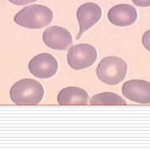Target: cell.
Instances as JSON below:
<instances>
[{
	"label": "cell",
	"instance_id": "8fae6325",
	"mask_svg": "<svg viewBox=\"0 0 150 150\" xmlns=\"http://www.w3.org/2000/svg\"><path fill=\"white\" fill-rule=\"evenodd\" d=\"M91 105H126L127 103L119 95L114 93L105 92L98 93L90 99Z\"/></svg>",
	"mask_w": 150,
	"mask_h": 150
},
{
	"label": "cell",
	"instance_id": "5b68a950",
	"mask_svg": "<svg viewBox=\"0 0 150 150\" xmlns=\"http://www.w3.org/2000/svg\"><path fill=\"white\" fill-rule=\"evenodd\" d=\"M58 61L52 54L41 53L35 55L28 63V69L38 79H50L57 73Z\"/></svg>",
	"mask_w": 150,
	"mask_h": 150
},
{
	"label": "cell",
	"instance_id": "52a82bcc",
	"mask_svg": "<svg viewBox=\"0 0 150 150\" xmlns=\"http://www.w3.org/2000/svg\"><path fill=\"white\" fill-rule=\"evenodd\" d=\"M122 94L129 101L150 104V83L142 79L129 80L122 86Z\"/></svg>",
	"mask_w": 150,
	"mask_h": 150
},
{
	"label": "cell",
	"instance_id": "9c48e42d",
	"mask_svg": "<svg viewBox=\"0 0 150 150\" xmlns=\"http://www.w3.org/2000/svg\"><path fill=\"white\" fill-rule=\"evenodd\" d=\"M109 22L117 27H128L136 22L138 18L136 9L132 5L121 4L113 6L108 11Z\"/></svg>",
	"mask_w": 150,
	"mask_h": 150
},
{
	"label": "cell",
	"instance_id": "5bb4252c",
	"mask_svg": "<svg viewBox=\"0 0 150 150\" xmlns=\"http://www.w3.org/2000/svg\"><path fill=\"white\" fill-rule=\"evenodd\" d=\"M10 3H12L13 4L18 5V6H22V5L29 4H32L37 0H8Z\"/></svg>",
	"mask_w": 150,
	"mask_h": 150
},
{
	"label": "cell",
	"instance_id": "6da1fadb",
	"mask_svg": "<svg viewBox=\"0 0 150 150\" xmlns=\"http://www.w3.org/2000/svg\"><path fill=\"white\" fill-rule=\"evenodd\" d=\"M42 84L31 79L18 81L10 89V98L17 105H36L44 97Z\"/></svg>",
	"mask_w": 150,
	"mask_h": 150
},
{
	"label": "cell",
	"instance_id": "8992f818",
	"mask_svg": "<svg viewBox=\"0 0 150 150\" xmlns=\"http://www.w3.org/2000/svg\"><path fill=\"white\" fill-rule=\"evenodd\" d=\"M76 16L79 24V31L76 39L79 40L85 31L100 21L102 16V8L94 3H86L79 6Z\"/></svg>",
	"mask_w": 150,
	"mask_h": 150
},
{
	"label": "cell",
	"instance_id": "4fadbf2b",
	"mask_svg": "<svg viewBox=\"0 0 150 150\" xmlns=\"http://www.w3.org/2000/svg\"><path fill=\"white\" fill-rule=\"evenodd\" d=\"M133 4L141 8L150 7V0H132Z\"/></svg>",
	"mask_w": 150,
	"mask_h": 150
},
{
	"label": "cell",
	"instance_id": "3957f363",
	"mask_svg": "<svg viewBox=\"0 0 150 150\" xmlns=\"http://www.w3.org/2000/svg\"><path fill=\"white\" fill-rule=\"evenodd\" d=\"M127 69V64L121 58L107 56L98 64L96 74L98 79L103 83L116 85L125 79Z\"/></svg>",
	"mask_w": 150,
	"mask_h": 150
},
{
	"label": "cell",
	"instance_id": "7c38bea8",
	"mask_svg": "<svg viewBox=\"0 0 150 150\" xmlns=\"http://www.w3.org/2000/svg\"><path fill=\"white\" fill-rule=\"evenodd\" d=\"M142 44L147 50L150 51V29L144 33L142 36Z\"/></svg>",
	"mask_w": 150,
	"mask_h": 150
},
{
	"label": "cell",
	"instance_id": "30bf717a",
	"mask_svg": "<svg viewBox=\"0 0 150 150\" xmlns=\"http://www.w3.org/2000/svg\"><path fill=\"white\" fill-rule=\"evenodd\" d=\"M88 93L78 87H67L58 93L57 102L59 105H87Z\"/></svg>",
	"mask_w": 150,
	"mask_h": 150
},
{
	"label": "cell",
	"instance_id": "ba28073f",
	"mask_svg": "<svg viewBox=\"0 0 150 150\" xmlns=\"http://www.w3.org/2000/svg\"><path fill=\"white\" fill-rule=\"evenodd\" d=\"M43 41L49 48L56 50H64L73 44V38L69 31L59 26L47 28L43 32Z\"/></svg>",
	"mask_w": 150,
	"mask_h": 150
},
{
	"label": "cell",
	"instance_id": "7a4b0ae2",
	"mask_svg": "<svg viewBox=\"0 0 150 150\" xmlns=\"http://www.w3.org/2000/svg\"><path fill=\"white\" fill-rule=\"evenodd\" d=\"M54 14L47 6L32 4L25 7L14 16L16 24L29 29H40L52 22Z\"/></svg>",
	"mask_w": 150,
	"mask_h": 150
},
{
	"label": "cell",
	"instance_id": "277c9868",
	"mask_svg": "<svg viewBox=\"0 0 150 150\" xmlns=\"http://www.w3.org/2000/svg\"><path fill=\"white\" fill-rule=\"evenodd\" d=\"M97 58V50L86 43L73 45L68 50L67 61L74 70H82L92 66Z\"/></svg>",
	"mask_w": 150,
	"mask_h": 150
}]
</instances>
